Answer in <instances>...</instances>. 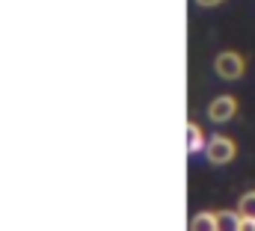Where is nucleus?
<instances>
[{
  "mask_svg": "<svg viewBox=\"0 0 255 231\" xmlns=\"http://www.w3.org/2000/svg\"><path fill=\"white\" fill-rule=\"evenodd\" d=\"M190 229L193 231H217L220 229V220H217V214H196L190 220Z\"/></svg>",
  "mask_w": 255,
  "mask_h": 231,
  "instance_id": "5",
  "label": "nucleus"
},
{
  "mask_svg": "<svg viewBox=\"0 0 255 231\" xmlns=\"http://www.w3.org/2000/svg\"><path fill=\"white\" fill-rule=\"evenodd\" d=\"M217 220H220V229H226V231H238L241 229V211L238 214H217Z\"/></svg>",
  "mask_w": 255,
  "mask_h": 231,
  "instance_id": "7",
  "label": "nucleus"
},
{
  "mask_svg": "<svg viewBox=\"0 0 255 231\" xmlns=\"http://www.w3.org/2000/svg\"><path fill=\"white\" fill-rule=\"evenodd\" d=\"M238 211L244 217H255V190H247L241 199H238Z\"/></svg>",
  "mask_w": 255,
  "mask_h": 231,
  "instance_id": "6",
  "label": "nucleus"
},
{
  "mask_svg": "<svg viewBox=\"0 0 255 231\" xmlns=\"http://www.w3.org/2000/svg\"><path fill=\"white\" fill-rule=\"evenodd\" d=\"M238 113V98L235 95H220V98H214L211 104H208V118L211 121H229V118H235Z\"/></svg>",
  "mask_w": 255,
  "mask_h": 231,
  "instance_id": "3",
  "label": "nucleus"
},
{
  "mask_svg": "<svg viewBox=\"0 0 255 231\" xmlns=\"http://www.w3.org/2000/svg\"><path fill=\"white\" fill-rule=\"evenodd\" d=\"M214 71L223 80H241L244 71H247V62H244V57L238 51H223V54H217V59H214Z\"/></svg>",
  "mask_w": 255,
  "mask_h": 231,
  "instance_id": "2",
  "label": "nucleus"
},
{
  "mask_svg": "<svg viewBox=\"0 0 255 231\" xmlns=\"http://www.w3.org/2000/svg\"><path fill=\"white\" fill-rule=\"evenodd\" d=\"M235 154H238L235 139H232V136H223V133L211 136L208 145H205V157H208V163H214V166H226V163H232Z\"/></svg>",
  "mask_w": 255,
  "mask_h": 231,
  "instance_id": "1",
  "label": "nucleus"
},
{
  "mask_svg": "<svg viewBox=\"0 0 255 231\" xmlns=\"http://www.w3.org/2000/svg\"><path fill=\"white\" fill-rule=\"evenodd\" d=\"M196 3H199V6H205V9H211V6H220L223 0H196Z\"/></svg>",
  "mask_w": 255,
  "mask_h": 231,
  "instance_id": "9",
  "label": "nucleus"
},
{
  "mask_svg": "<svg viewBox=\"0 0 255 231\" xmlns=\"http://www.w3.org/2000/svg\"><path fill=\"white\" fill-rule=\"evenodd\" d=\"M238 231H255V217H244L241 214V229Z\"/></svg>",
  "mask_w": 255,
  "mask_h": 231,
  "instance_id": "8",
  "label": "nucleus"
},
{
  "mask_svg": "<svg viewBox=\"0 0 255 231\" xmlns=\"http://www.w3.org/2000/svg\"><path fill=\"white\" fill-rule=\"evenodd\" d=\"M205 148V133H202V127L196 124V121H187V151L190 154H199Z\"/></svg>",
  "mask_w": 255,
  "mask_h": 231,
  "instance_id": "4",
  "label": "nucleus"
}]
</instances>
